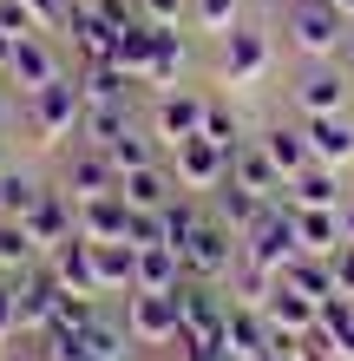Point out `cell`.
Instances as JSON below:
<instances>
[{
	"label": "cell",
	"mask_w": 354,
	"mask_h": 361,
	"mask_svg": "<svg viewBox=\"0 0 354 361\" xmlns=\"http://www.w3.org/2000/svg\"><path fill=\"white\" fill-rule=\"evenodd\" d=\"M79 118H86V92H79V79H66L59 73L53 86H39V92H27V125L46 145H59V138H72L79 132Z\"/></svg>",
	"instance_id": "obj_7"
},
{
	"label": "cell",
	"mask_w": 354,
	"mask_h": 361,
	"mask_svg": "<svg viewBox=\"0 0 354 361\" xmlns=\"http://www.w3.org/2000/svg\"><path fill=\"white\" fill-rule=\"evenodd\" d=\"M289 217H296V237L302 250H315V257H328L341 237H348V224H341V210H308V204H289Z\"/></svg>",
	"instance_id": "obj_26"
},
{
	"label": "cell",
	"mask_w": 354,
	"mask_h": 361,
	"mask_svg": "<svg viewBox=\"0 0 354 361\" xmlns=\"http://www.w3.org/2000/svg\"><path fill=\"white\" fill-rule=\"evenodd\" d=\"M0 33H13V39L39 33V20H33V7H27V0H0Z\"/></svg>",
	"instance_id": "obj_35"
},
{
	"label": "cell",
	"mask_w": 354,
	"mask_h": 361,
	"mask_svg": "<svg viewBox=\"0 0 354 361\" xmlns=\"http://www.w3.org/2000/svg\"><path fill=\"white\" fill-rule=\"evenodd\" d=\"M158 152H164L158 132H138V125H125V132L106 145V158L118 164V178H125V171H138V164H158Z\"/></svg>",
	"instance_id": "obj_31"
},
{
	"label": "cell",
	"mask_w": 354,
	"mask_h": 361,
	"mask_svg": "<svg viewBox=\"0 0 354 361\" xmlns=\"http://www.w3.org/2000/svg\"><path fill=\"white\" fill-rule=\"evenodd\" d=\"M59 73H66V66H59V53H53V39H46V33H27V39H13L7 79H13L20 92H39V86H53Z\"/></svg>",
	"instance_id": "obj_13"
},
{
	"label": "cell",
	"mask_w": 354,
	"mask_h": 361,
	"mask_svg": "<svg viewBox=\"0 0 354 361\" xmlns=\"http://www.w3.org/2000/svg\"><path fill=\"white\" fill-rule=\"evenodd\" d=\"M282 283H296L302 295H315V302H328V295H341V289H335V263H328V257H315V250H302V257L282 269Z\"/></svg>",
	"instance_id": "obj_30"
},
{
	"label": "cell",
	"mask_w": 354,
	"mask_h": 361,
	"mask_svg": "<svg viewBox=\"0 0 354 361\" xmlns=\"http://www.w3.org/2000/svg\"><path fill=\"white\" fill-rule=\"evenodd\" d=\"M46 263H53V276H59V289H66V295H99V269H92V243L86 237L59 243Z\"/></svg>",
	"instance_id": "obj_23"
},
{
	"label": "cell",
	"mask_w": 354,
	"mask_h": 361,
	"mask_svg": "<svg viewBox=\"0 0 354 361\" xmlns=\"http://www.w3.org/2000/svg\"><path fill=\"white\" fill-rule=\"evenodd\" d=\"M7 125H13V105H7V92H0V132H7Z\"/></svg>",
	"instance_id": "obj_40"
},
{
	"label": "cell",
	"mask_w": 354,
	"mask_h": 361,
	"mask_svg": "<svg viewBox=\"0 0 354 361\" xmlns=\"http://www.w3.org/2000/svg\"><path fill=\"white\" fill-rule=\"evenodd\" d=\"M263 309H269V322H276V335H296V342H302V335L322 322V302H315V295H302L296 283H282V276L269 283Z\"/></svg>",
	"instance_id": "obj_15"
},
{
	"label": "cell",
	"mask_w": 354,
	"mask_h": 361,
	"mask_svg": "<svg viewBox=\"0 0 354 361\" xmlns=\"http://www.w3.org/2000/svg\"><path fill=\"white\" fill-rule=\"evenodd\" d=\"M151 47H158V27H151V20H132V27H118L112 66H125L132 79H144V66H151Z\"/></svg>",
	"instance_id": "obj_29"
},
{
	"label": "cell",
	"mask_w": 354,
	"mask_h": 361,
	"mask_svg": "<svg viewBox=\"0 0 354 361\" xmlns=\"http://www.w3.org/2000/svg\"><path fill=\"white\" fill-rule=\"evenodd\" d=\"M79 237H92V243H125V237H132V204H125L118 190L86 197V204H79Z\"/></svg>",
	"instance_id": "obj_17"
},
{
	"label": "cell",
	"mask_w": 354,
	"mask_h": 361,
	"mask_svg": "<svg viewBox=\"0 0 354 361\" xmlns=\"http://www.w3.org/2000/svg\"><path fill=\"white\" fill-rule=\"evenodd\" d=\"M302 118H322V112H354V73L348 59H302L296 86H289Z\"/></svg>",
	"instance_id": "obj_3"
},
{
	"label": "cell",
	"mask_w": 354,
	"mask_h": 361,
	"mask_svg": "<svg viewBox=\"0 0 354 361\" xmlns=\"http://www.w3.org/2000/svg\"><path fill=\"white\" fill-rule=\"evenodd\" d=\"M59 276H53V263H33V269H20L13 276V309H20V335H39L53 322V309H59Z\"/></svg>",
	"instance_id": "obj_10"
},
{
	"label": "cell",
	"mask_w": 354,
	"mask_h": 361,
	"mask_svg": "<svg viewBox=\"0 0 354 361\" xmlns=\"http://www.w3.org/2000/svg\"><path fill=\"white\" fill-rule=\"evenodd\" d=\"M138 7H144V20H151V27H184L191 0H138Z\"/></svg>",
	"instance_id": "obj_36"
},
{
	"label": "cell",
	"mask_w": 354,
	"mask_h": 361,
	"mask_svg": "<svg viewBox=\"0 0 354 361\" xmlns=\"http://www.w3.org/2000/svg\"><path fill=\"white\" fill-rule=\"evenodd\" d=\"M164 164H171V178L177 190H197V197H210V190L230 178V152H223L217 138H177V145H164Z\"/></svg>",
	"instance_id": "obj_5"
},
{
	"label": "cell",
	"mask_w": 354,
	"mask_h": 361,
	"mask_svg": "<svg viewBox=\"0 0 354 361\" xmlns=\"http://www.w3.org/2000/svg\"><path fill=\"white\" fill-rule=\"evenodd\" d=\"M328 263H335V289L354 295V237H341L335 250H328Z\"/></svg>",
	"instance_id": "obj_37"
},
{
	"label": "cell",
	"mask_w": 354,
	"mask_h": 361,
	"mask_svg": "<svg viewBox=\"0 0 354 361\" xmlns=\"http://www.w3.org/2000/svg\"><path fill=\"white\" fill-rule=\"evenodd\" d=\"M191 20L203 33H230L236 20H243V0H191Z\"/></svg>",
	"instance_id": "obj_34"
},
{
	"label": "cell",
	"mask_w": 354,
	"mask_h": 361,
	"mask_svg": "<svg viewBox=\"0 0 354 361\" xmlns=\"http://www.w3.org/2000/svg\"><path fill=\"white\" fill-rule=\"evenodd\" d=\"M341 59H348V73H354V39H348V53H341Z\"/></svg>",
	"instance_id": "obj_42"
},
{
	"label": "cell",
	"mask_w": 354,
	"mask_h": 361,
	"mask_svg": "<svg viewBox=\"0 0 354 361\" xmlns=\"http://www.w3.org/2000/svg\"><path fill=\"white\" fill-rule=\"evenodd\" d=\"M341 224H348V237H354V190H348V204H341Z\"/></svg>",
	"instance_id": "obj_39"
},
{
	"label": "cell",
	"mask_w": 354,
	"mask_h": 361,
	"mask_svg": "<svg viewBox=\"0 0 354 361\" xmlns=\"http://www.w3.org/2000/svg\"><path fill=\"white\" fill-rule=\"evenodd\" d=\"M79 348H86V355H106V361H125V355L138 348V335H132V322H125V315L92 309L86 329H79Z\"/></svg>",
	"instance_id": "obj_21"
},
{
	"label": "cell",
	"mask_w": 354,
	"mask_h": 361,
	"mask_svg": "<svg viewBox=\"0 0 354 361\" xmlns=\"http://www.w3.org/2000/svg\"><path fill=\"white\" fill-rule=\"evenodd\" d=\"M289 204H308V210H341L348 204V184L335 164H308V171L289 178Z\"/></svg>",
	"instance_id": "obj_20"
},
{
	"label": "cell",
	"mask_w": 354,
	"mask_h": 361,
	"mask_svg": "<svg viewBox=\"0 0 354 361\" xmlns=\"http://www.w3.org/2000/svg\"><path fill=\"white\" fill-rule=\"evenodd\" d=\"M39 204V184L27 171H0V217H27Z\"/></svg>",
	"instance_id": "obj_32"
},
{
	"label": "cell",
	"mask_w": 354,
	"mask_h": 361,
	"mask_svg": "<svg viewBox=\"0 0 354 361\" xmlns=\"http://www.w3.org/2000/svg\"><path fill=\"white\" fill-rule=\"evenodd\" d=\"M282 33L302 59H341L354 39V20L335 7V0H289L282 7Z\"/></svg>",
	"instance_id": "obj_1"
},
{
	"label": "cell",
	"mask_w": 354,
	"mask_h": 361,
	"mask_svg": "<svg viewBox=\"0 0 354 361\" xmlns=\"http://www.w3.org/2000/svg\"><path fill=\"white\" fill-rule=\"evenodd\" d=\"M335 7H341V13H348V20H354V0H335Z\"/></svg>",
	"instance_id": "obj_41"
},
{
	"label": "cell",
	"mask_w": 354,
	"mask_h": 361,
	"mask_svg": "<svg viewBox=\"0 0 354 361\" xmlns=\"http://www.w3.org/2000/svg\"><path fill=\"white\" fill-rule=\"evenodd\" d=\"M92 269H99V295H132V283H138V250L132 243H92Z\"/></svg>",
	"instance_id": "obj_22"
},
{
	"label": "cell",
	"mask_w": 354,
	"mask_h": 361,
	"mask_svg": "<svg viewBox=\"0 0 354 361\" xmlns=\"http://www.w3.org/2000/svg\"><path fill=\"white\" fill-rule=\"evenodd\" d=\"M296 257H302L296 217H289V204H269L263 217L243 230V263H249V269H263V276H282Z\"/></svg>",
	"instance_id": "obj_4"
},
{
	"label": "cell",
	"mask_w": 354,
	"mask_h": 361,
	"mask_svg": "<svg viewBox=\"0 0 354 361\" xmlns=\"http://www.w3.org/2000/svg\"><path fill=\"white\" fill-rule=\"evenodd\" d=\"M269 342H276L269 309L249 302V295H230V315H223V348H230V361H256Z\"/></svg>",
	"instance_id": "obj_11"
},
{
	"label": "cell",
	"mask_w": 354,
	"mask_h": 361,
	"mask_svg": "<svg viewBox=\"0 0 354 361\" xmlns=\"http://www.w3.org/2000/svg\"><path fill=\"white\" fill-rule=\"evenodd\" d=\"M20 224H27V230H33V243L53 257L59 243H72V237H79V204H72V190H39V204H33Z\"/></svg>",
	"instance_id": "obj_12"
},
{
	"label": "cell",
	"mask_w": 354,
	"mask_h": 361,
	"mask_svg": "<svg viewBox=\"0 0 354 361\" xmlns=\"http://www.w3.org/2000/svg\"><path fill=\"white\" fill-rule=\"evenodd\" d=\"M308 132V152H315V164H354V112H322V118H302Z\"/></svg>",
	"instance_id": "obj_16"
},
{
	"label": "cell",
	"mask_w": 354,
	"mask_h": 361,
	"mask_svg": "<svg viewBox=\"0 0 354 361\" xmlns=\"http://www.w3.org/2000/svg\"><path fill=\"white\" fill-rule=\"evenodd\" d=\"M118 197L125 204H132V210H164V204H171L177 197V178H171V164H138V171H125L118 178Z\"/></svg>",
	"instance_id": "obj_19"
},
{
	"label": "cell",
	"mask_w": 354,
	"mask_h": 361,
	"mask_svg": "<svg viewBox=\"0 0 354 361\" xmlns=\"http://www.w3.org/2000/svg\"><path fill=\"white\" fill-rule=\"evenodd\" d=\"M79 361H106V355H79Z\"/></svg>",
	"instance_id": "obj_43"
},
{
	"label": "cell",
	"mask_w": 354,
	"mask_h": 361,
	"mask_svg": "<svg viewBox=\"0 0 354 361\" xmlns=\"http://www.w3.org/2000/svg\"><path fill=\"white\" fill-rule=\"evenodd\" d=\"M33 263H46V250L33 243V230L20 224V217H0V276H20V269H33Z\"/></svg>",
	"instance_id": "obj_27"
},
{
	"label": "cell",
	"mask_w": 354,
	"mask_h": 361,
	"mask_svg": "<svg viewBox=\"0 0 354 361\" xmlns=\"http://www.w3.org/2000/svg\"><path fill=\"white\" fill-rule=\"evenodd\" d=\"M7 335H20V309H13V276L0 283V342H7Z\"/></svg>",
	"instance_id": "obj_38"
},
{
	"label": "cell",
	"mask_w": 354,
	"mask_h": 361,
	"mask_svg": "<svg viewBox=\"0 0 354 361\" xmlns=\"http://www.w3.org/2000/svg\"><path fill=\"white\" fill-rule=\"evenodd\" d=\"M269 59H276V39H269V27H249V20H236L230 33H217V73H223V86H249V79H263Z\"/></svg>",
	"instance_id": "obj_6"
},
{
	"label": "cell",
	"mask_w": 354,
	"mask_h": 361,
	"mask_svg": "<svg viewBox=\"0 0 354 361\" xmlns=\"http://www.w3.org/2000/svg\"><path fill=\"white\" fill-rule=\"evenodd\" d=\"M177 257H184V269H191V276H203V283H223L230 269H243V237L217 217L210 204H203V217L191 224V237L177 243Z\"/></svg>",
	"instance_id": "obj_2"
},
{
	"label": "cell",
	"mask_w": 354,
	"mask_h": 361,
	"mask_svg": "<svg viewBox=\"0 0 354 361\" xmlns=\"http://www.w3.org/2000/svg\"><path fill=\"white\" fill-rule=\"evenodd\" d=\"M203 138H217L223 152H236V145H249V138H243V118H236V105H230V99H210V118H203Z\"/></svg>",
	"instance_id": "obj_33"
},
{
	"label": "cell",
	"mask_w": 354,
	"mask_h": 361,
	"mask_svg": "<svg viewBox=\"0 0 354 361\" xmlns=\"http://www.w3.org/2000/svg\"><path fill=\"white\" fill-rule=\"evenodd\" d=\"M125 322H132L138 348H171L177 335H184V309H177V295L132 289V295H125Z\"/></svg>",
	"instance_id": "obj_8"
},
{
	"label": "cell",
	"mask_w": 354,
	"mask_h": 361,
	"mask_svg": "<svg viewBox=\"0 0 354 361\" xmlns=\"http://www.w3.org/2000/svg\"><path fill=\"white\" fill-rule=\"evenodd\" d=\"M256 145L276 158V171H282V178H296V171H308V164H315V152H308V132H302V125H269Z\"/></svg>",
	"instance_id": "obj_25"
},
{
	"label": "cell",
	"mask_w": 354,
	"mask_h": 361,
	"mask_svg": "<svg viewBox=\"0 0 354 361\" xmlns=\"http://www.w3.org/2000/svg\"><path fill=\"white\" fill-rule=\"evenodd\" d=\"M66 190H72V204L118 190V164L106 158V145H86V152H72V164H66Z\"/></svg>",
	"instance_id": "obj_18"
},
{
	"label": "cell",
	"mask_w": 354,
	"mask_h": 361,
	"mask_svg": "<svg viewBox=\"0 0 354 361\" xmlns=\"http://www.w3.org/2000/svg\"><path fill=\"white\" fill-rule=\"evenodd\" d=\"M203 118H210V92H191V86L158 92V105H151V132H158V145L197 138V132H203Z\"/></svg>",
	"instance_id": "obj_9"
},
{
	"label": "cell",
	"mask_w": 354,
	"mask_h": 361,
	"mask_svg": "<svg viewBox=\"0 0 354 361\" xmlns=\"http://www.w3.org/2000/svg\"><path fill=\"white\" fill-rule=\"evenodd\" d=\"M184 276H191V269H184V257H177L171 243H144V250H138V283H132V289H158V295H171Z\"/></svg>",
	"instance_id": "obj_24"
},
{
	"label": "cell",
	"mask_w": 354,
	"mask_h": 361,
	"mask_svg": "<svg viewBox=\"0 0 354 361\" xmlns=\"http://www.w3.org/2000/svg\"><path fill=\"white\" fill-rule=\"evenodd\" d=\"M184 73V33L177 27H158V47H151V66H144V86L151 92H171Z\"/></svg>",
	"instance_id": "obj_28"
},
{
	"label": "cell",
	"mask_w": 354,
	"mask_h": 361,
	"mask_svg": "<svg viewBox=\"0 0 354 361\" xmlns=\"http://www.w3.org/2000/svg\"><path fill=\"white\" fill-rule=\"evenodd\" d=\"M230 178H236L243 190H256V197H269V204H289V178L276 171V158H269L256 138L230 152Z\"/></svg>",
	"instance_id": "obj_14"
},
{
	"label": "cell",
	"mask_w": 354,
	"mask_h": 361,
	"mask_svg": "<svg viewBox=\"0 0 354 361\" xmlns=\"http://www.w3.org/2000/svg\"><path fill=\"white\" fill-rule=\"evenodd\" d=\"M0 283H7V276H0Z\"/></svg>",
	"instance_id": "obj_44"
}]
</instances>
